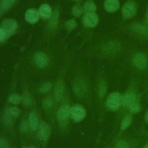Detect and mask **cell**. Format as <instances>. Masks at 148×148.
<instances>
[{"mask_svg": "<svg viewBox=\"0 0 148 148\" xmlns=\"http://www.w3.org/2000/svg\"><path fill=\"white\" fill-rule=\"evenodd\" d=\"M122 97L118 92H113L106 99V106L111 110H117L121 105Z\"/></svg>", "mask_w": 148, "mask_h": 148, "instance_id": "obj_1", "label": "cell"}, {"mask_svg": "<svg viewBox=\"0 0 148 148\" xmlns=\"http://www.w3.org/2000/svg\"><path fill=\"white\" fill-rule=\"evenodd\" d=\"M51 134V128L46 123H42L38 127L37 136L40 140H46Z\"/></svg>", "mask_w": 148, "mask_h": 148, "instance_id": "obj_2", "label": "cell"}, {"mask_svg": "<svg viewBox=\"0 0 148 148\" xmlns=\"http://www.w3.org/2000/svg\"><path fill=\"white\" fill-rule=\"evenodd\" d=\"M71 116L75 121H80L82 120L86 116V111L84 109L79 105L73 106L71 108Z\"/></svg>", "mask_w": 148, "mask_h": 148, "instance_id": "obj_3", "label": "cell"}, {"mask_svg": "<svg viewBox=\"0 0 148 148\" xmlns=\"http://www.w3.org/2000/svg\"><path fill=\"white\" fill-rule=\"evenodd\" d=\"M132 62L136 68L143 70L145 69L147 66V59L144 54L139 53L134 57Z\"/></svg>", "mask_w": 148, "mask_h": 148, "instance_id": "obj_4", "label": "cell"}, {"mask_svg": "<svg viewBox=\"0 0 148 148\" xmlns=\"http://www.w3.org/2000/svg\"><path fill=\"white\" fill-rule=\"evenodd\" d=\"M17 27V23L16 21L12 18L5 19L1 23V27L9 35L13 33Z\"/></svg>", "mask_w": 148, "mask_h": 148, "instance_id": "obj_5", "label": "cell"}, {"mask_svg": "<svg viewBox=\"0 0 148 148\" xmlns=\"http://www.w3.org/2000/svg\"><path fill=\"white\" fill-rule=\"evenodd\" d=\"M136 12V8L133 2L130 1L125 3L122 8V13L125 18H130L134 16Z\"/></svg>", "mask_w": 148, "mask_h": 148, "instance_id": "obj_6", "label": "cell"}, {"mask_svg": "<svg viewBox=\"0 0 148 148\" xmlns=\"http://www.w3.org/2000/svg\"><path fill=\"white\" fill-rule=\"evenodd\" d=\"M98 20V17L95 13H87L83 17V24L87 27H94L97 23Z\"/></svg>", "mask_w": 148, "mask_h": 148, "instance_id": "obj_7", "label": "cell"}, {"mask_svg": "<svg viewBox=\"0 0 148 148\" xmlns=\"http://www.w3.org/2000/svg\"><path fill=\"white\" fill-rule=\"evenodd\" d=\"M138 102L137 97L134 92H130L125 94L122 97L121 105L125 108H128L134 103Z\"/></svg>", "mask_w": 148, "mask_h": 148, "instance_id": "obj_8", "label": "cell"}, {"mask_svg": "<svg viewBox=\"0 0 148 148\" xmlns=\"http://www.w3.org/2000/svg\"><path fill=\"white\" fill-rule=\"evenodd\" d=\"M34 62L39 68H43L48 63L47 56L44 53L38 52L34 56Z\"/></svg>", "mask_w": 148, "mask_h": 148, "instance_id": "obj_9", "label": "cell"}, {"mask_svg": "<svg viewBox=\"0 0 148 148\" xmlns=\"http://www.w3.org/2000/svg\"><path fill=\"white\" fill-rule=\"evenodd\" d=\"M73 90L78 97H82L86 91V86L84 81L80 79L76 80L73 84Z\"/></svg>", "mask_w": 148, "mask_h": 148, "instance_id": "obj_10", "label": "cell"}, {"mask_svg": "<svg viewBox=\"0 0 148 148\" xmlns=\"http://www.w3.org/2000/svg\"><path fill=\"white\" fill-rule=\"evenodd\" d=\"M39 13L35 9H29L25 12V18L29 23H36L39 18Z\"/></svg>", "mask_w": 148, "mask_h": 148, "instance_id": "obj_11", "label": "cell"}, {"mask_svg": "<svg viewBox=\"0 0 148 148\" xmlns=\"http://www.w3.org/2000/svg\"><path fill=\"white\" fill-rule=\"evenodd\" d=\"M71 114V108L67 105H64L61 106L57 111V116L58 120L60 121L66 120Z\"/></svg>", "mask_w": 148, "mask_h": 148, "instance_id": "obj_12", "label": "cell"}, {"mask_svg": "<svg viewBox=\"0 0 148 148\" xmlns=\"http://www.w3.org/2000/svg\"><path fill=\"white\" fill-rule=\"evenodd\" d=\"M64 90V85L62 80H59L56 83L54 87V98L56 101L61 100Z\"/></svg>", "mask_w": 148, "mask_h": 148, "instance_id": "obj_13", "label": "cell"}, {"mask_svg": "<svg viewBox=\"0 0 148 148\" xmlns=\"http://www.w3.org/2000/svg\"><path fill=\"white\" fill-rule=\"evenodd\" d=\"M120 6L119 0H105L104 7L106 10L109 12H113L118 10Z\"/></svg>", "mask_w": 148, "mask_h": 148, "instance_id": "obj_14", "label": "cell"}, {"mask_svg": "<svg viewBox=\"0 0 148 148\" xmlns=\"http://www.w3.org/2000/svg\"><path fill=\"white\" fill-rule=\"evenodd\" d=\"M39 14L45 18H48L52 15V10L48 4L42 5L39 9Z\"/></svg>", "mask_w": 148, "mask_h": 148, "instance_id": "obj_15", "label": "cell"}, {"mask_svg": "<svg viewBox=\"0 0 148 148\" xmlns=\"http://www.w3.org/2000/svg\"><path fill=\"white\" fill-rule=\"evenodd\" d=\"M29 128L32 130H36L39 127V121L38 118L34 112H31L29 115V120H28Z\"/></svg>", "mask_w": 148, "mask_h": 148, "instance_id": "obj_16", "label": "cell"}, {"mask_svg": "<svg viewBox=\"0 0 148 148\" xmlns=\"http://www.w3.org/2000/svg\"><path fill=\"white\" fill-rule=\"evenodd\" d=\"M58 16H59V12L57 10H54L53 13L51 15V18L50 19L49 23V27L50 28L54 29L55 28L58 22Z\"/></svg>", "mask_w": 148, "mask_h": 148, "instance_id": "obj_17", "label": "cell"}, {"mask_svg": "<svg viewBox=\"0 0 148 148\" xmlns=\"http://www.w3.org/2000/svg\"><path fill=\"white\" fill-rule=\"evenodd\" d=\"M119 50V45L116 42H110L105 47V51L109 54L116 53Z\"/></svg>", "mask_w": 148, "mask_h": 148, "instance_id": "obj_18", "label": "cell"}, {"mask_svg": "<svg viewBox=\"0 0 148 148\" xmlns=\"http://www.w3.org/2000/svg\"><path fill=\"white\" fill-rule=\"evenodd\" d=\"M84 10L86 13L95 12L96 10V5L92 1L89 0L84 3Z\"/></svg>", "mask_w": 148, "mask_h": 148, "instance_id": "obj_19", "label": "cell"}, {"mask_svg": "<svg viewBox=\"0 0 148 148\" xmlns=\"http://www.w3.org/2000/svg\"><path fill=\"white\" fill-rule=\"evenodd\" d=\"M132 121V117L130 115L125 116L123 119L122 120V121L120 124V129L121 130H125L127 128H128L130 125L131 124Z\"/></svg>", "mask_w": 148, "mask_h": 148, "instance_id": "obj_20", "label": "cell"}, {"mask_svg": "<svg viewBox=\"0 0 148 148\" xmlns=\"http://www.w3.org/2000/svg\"><path fill=\"white\" fill-rule=\"evenodd\" d=\"M133 29L135 31L138 33L142 34L143 35H148V28L147 27L140 24H136L134 25Z\"/></svg>", "mask_w": 148, "mask_h": 148, "instance_id": "obj_21", "label": "cell"}, {"mask_svg": "<svg viewBox=\"0 0 148 148\" xmlns=\"http://www.w3.org/2000/svg\"><path fill=\"white\" fill-rule=\"evenodd\" d=\"M107 91V84L105 81H101L99 85L98 94L101 98H103Z\"/></svg>", "mask_w": 148, "mask_h": 148, "instance_id": "obj_22", "label": "cell"}, {"mask_svg": "<svg viewBox=\"0 0 148 148\" xmlns=\"http://www.w3.org/2000/svg\"><path fill=\"white\" fill-rule=\"evenodd\" d=\"M22 102L25 106H29L32 103V98L28 92H25L22 97Z\"/></svg>", "mask_w": 148, "mask_h": 148, "instance_id": "obj_23", "label": "cell"}, {"mask_svg": "<svg viewBox=\"0 0 148 148\" xmlns=\"http://www.w3.org/2000/svg\"><path fill=\"white\" fill-rule=\"evenodd\" d=\"M16 0H2L1 3V9L2 10H7L9 9L14 3Z\"/></svg>", "mask_w": 148, "mask_h": 148, "instance_id": "obj_24", "label": "cell"}, {"mask_svg": "<svg viewBox=\"0 0 148 148\" xmlns=\"http://www.w3.org/2000/svg\"><path fill=\"white\" fill-rule=\"evenodd\" d=\"M9 101L10 103L16 105L22 101V97L18 94H12L9 96Z\"/></svg>", "mask_w": 148, "mask_h": 148, "instance_id": "obj_25", "label": "cell"}, {"mask_svg": "<svg viewBox=\"0 0 148 148\" xmlns=\"http://www.w3.org/2000/svg\"><path fill=\"white\" fill-rule=\"evenodd\" d=\"M6 112L12 116H17L20 114V109L16 106H10L6 109Z\"/></svg>", "mask_w": 148, "mask_h": 148, "instance_id": "obj_26", "label": "cell"}, {"mask_svg": "<svg viewBox=\"0 0 148 148\" xmlns=\"http://www.w3.org/2000/svg\"><path fill=\"white\" fill-rule=\"evenodd\" d=\"M42 105L43 108L46 109H50L51 108L53 105V100L52 98L50 97H47V98H45L43 101Z\"/></svg>", "mask_w": 148, "mask_h": 148, "instance_id": "obj_27", "label": "cell"}, {"mask_svg": "<svg viewBox=\"0 0 148 148\" xmlns=\"http://www.w3.org/2000/svg\"><path fill=\"white\" fill-rule=\"evenodd\" d=\"M83 9L82 7L79 5H76L73 6L72 9V13L75 16H79L83 12Z\"/></svg>", "mask_w": 148, "mask_h": 148, "instance_id": "obj_28", "label": "cell"}, {"mask_svg": "<svg viewBox=\"0 0 148 148\" xmlns=\"http://www.w3.org/2000/svg\"><path fill=\"white\" fill-rule=\"evenodd\" d=\"M140 106L138 102L134 103L133 105H132L131 106H130L128 108L130 112L131 113H133V114L139 112L140 111Z\"/></svg>", "mask_w": 148, "mask_h": 148, "instance_id": "obj_29", "label": "cell"}, {"mask_svg": "<svg viewBox=\"0 0 148 148\" xmlns=\"http://www.w3.org/2000/svg\"><path fill=\"white\" fill-rule=\"evenodd\" d=\"M51 87V84L49 82L45 83L40 86L39 88V91L41 93H46L50 90Z\"/></svg>", "mask_w": 148, "mask_h": 148, "instance_id": "obj_30", "label": "cell"}, {"mask_svg": "<svg viewBox=\"0 0 148 148\" xmlns=\"http://www.w3.org/2000/svg\"><path fill=\"white\" fill-rule=\"evenodd\" d=\"M76 23L74 20L70 19L66 22L65 27L69 31H71L76 27Z\"/></svg>", "mask_w": 148, "mask_h": 148, "instance_id": "obj_31", "label": "cell"}, {"mask_svg": "<svg viewBox=\"0 0 148 148\" xmlns=\"http://www.w3.org/2000/svg\"><path fill=\"white\" fill-rule=\"evenodd\" d=\"M3 120L6 125H11L13 123L12 116L5 112V114L3 116Z\"/></svg>", "mask_w": 148, "mask_h": 148, "instance_id": "obj_32", "label": "cell"}, {"mask_svg": "<svg viewBox=\"0 0 148 148\" xmlns=\"http://www.w3.org/2000/svg\"><path fill=\"white\" fill-rule=\"evenodd\" d=\"M114 148H130V147L128 143L125 140H121L117 142Z\"/></svg>", "mask_w": 148, "mask_h": 148, "instance_id": "obj_33", "label": "cell"}, {"mask_svg": "<svg viewBox=\"0 0 148 148\" xmlns=\"http://www.w3.org/2000/svg\"><path fill=\"white\" fill-rule=\"evenodd\" d=\"M29 127V125L28 121H27L26 120H24L21 123L20 129L21 132H26L28 130Z\"/></svg>", "mask_w": 148, "mask_h": 148, "instance_id": "obj_34", "label": "cell"}, {"mask_svg": "<svg viewBox=\"0 0 148 148\" xmlns=\"http://www.w3.org/2000/svg\"><path fill=\"white\" fill-rule=\"evenodd\" d=\"M8 36V33L2 27H0V41L5 40Z\"/></svg>", "mask_w": 148, "mask_h": 148, "instance_id": "obj_35", "label": "cell"}, {"mask_svg": "<svg viewBox=\"0 0 148 148\" xmlns=\"http://www.w3.org/2000/svg\"><path fill=\"white\" fill-rule=\"evenodd\" d=\"M9 143L4 139L0 138V148H8Z\"/></svg>", "mask_w": 148, "mask_h": 148, "instance_id": "obj_36", "label": "cell"}, {"mask_svg": "<svg viewBox=\"0 0 148 148\" xmlns=\"http://www.w3.org/2000/svg\"><path fill=\"white\" fill-rule=\"evenodd\" d=\"M145 120L146 123L148 124V110H147L146 114H145Z\"/></svg>", "mask_w": 148, "mask_h": 148, "instance_id": "obj_37", "label": "cell"}, {"mask_svg": "<svg viewBox=\"0 0 148 148\" xmlns=\"http://www.w3.org/2000/svg\"><path fill=\"white\" fill-rule=\"evenodd\" d=\"M143 148H148V143H147L143 147Z\"/></svg>", "mask_w": 148, "mask_h": 148, "instance_id": "obj_38", "label": "cell"}, {"mask_svg": "<svg viewBox=\"0 0 148 148\" xmlns=\"http://www.w3.org/2000/svg\"><path fill=\"white\" fill-rule=\"evenodd\" d=\"M146 22L148 24V12H147V13L146 14Z\"/></svg>", "mask_w": 148, "mask_h": 148, "instance_id": "obj_39", "label": "cell"}, {"mask_svg": "<svg viewBox=\"0 0 148 148\" xmlns=\"http://www.w3.org/2000/svg\"><path fill=\"white\" fill-rule=\"evenodd\" d=\"M27 148H35V147H33V146H29V147H27Z\"/></svg>", "mask_w": 148, "mask_h": 148, "instance_id": "obj_40", "label": "cell"}]
</instances>
